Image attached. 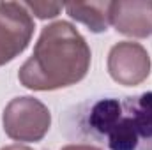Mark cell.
<instances>
[{
	"mask_svg": "<svg viewBox=\"0 0 152 150\" xmlns=\"http://www.w3.org/2000/svg\"><path fill=\"white\" fill-rule=\"evenodd\" d=\"M92 53L85 37L69 21L41 30L32 57L20 67L18 79L28 90L50 92L80 83L90 69Z\"/></svg>",
	"mask_w": 152,
	"mask_h": 150,
	"instance_id": "obj_1",
	"label": "cell"
},
{
	"mask_svg": "<svg viewBox=\"0 0 152 150\" xmlns=\"http://www.w3.org/2000/svg\"><path fill=\"white\" fill-rule=\"evenodd\" d=\"M5 134L14 141H41L51 125V113L46 104L32 95H20L9 101L2 115Z\"/></svg>",
	"mask_w": 152,
	"mask_h": 150,
	"instance_id": "obj_2",
	"label": "cell"
},
{
	"mask_svg": "<svg viewBox=\"0 0 152 150\" xmlns=\"http://www.w3.org/2000/svg\"><path fill=\"white\" fill-rule=\"evenodd\" d=\"M34 28V18L23 2H0V67L27 50Z\"/></svg>",
	"mask_w": 152,
	"mask_h": 150,
	"instance_id": "obj_3",
	"label": "cell"
},
{
	"mask_svg": "<svg viewBox=\"0 0 152 150\" xmlns=\"http://www.w3.org/2000/svg\"><path fill=\"white\" fill-rule=\"evenodd\" d=\"M108 73L124 87H136L151 74V57L140 42L120 41L108 53Z\"/></svg>",
	"mask_w": 152,
	"mask_h": 150,
	"instance_id": "obj_4",
	"label": "cell"
},
{
	"mask_svg": "<svg viewBox=\"0 0 152 150\" xmlns=\"http://www.w3.org/2000/svg\"><path fill=\"white\" fill-rule=\"evenodd\" d=\"M110 25L118 34L145 39L152 36V0L112 2Z\"/></svg>",
	"mask_w": 152,
	"mask_h": 150,
	"instance_id": "obj_5",
	"label": "cell"
},
{
	"mask_svg": "<svg viewBox=\"0 0 152 150\" xmlns=\"http://www.w3.org/2000/svg\"><path fill=\"white\" fill-rule=\"evenodd\" d=\"M122 108L133 127L136 150H152V92L124 97Z\"/></svg>",
	"mask_w": 152,
	"mask_h": 150,
	"instance_id": "obj_6",
	"label": "cell"
},
{
	"mask_svg": "<svg viewBox=\"0 0 152 150\" xmlns=\"http://www.w3.org/2000/svg\"><path fill=\"white\" fill-rule=\"evenodd\" d=\"M66 12L83 23L90 32L101 34L106 32L110 27V14H112V2H69L64 5Z\"/></svg>",
	"mask_w": 152,
	"mask_h": 150,
	"instance_id": "obj_7",
	"label": "cell"
},
{
	"mask_svg": "<svg viewBox=\"0 0 152 150\" xmlns=\"http://www.w3.org/2000/svg\"><path fill=\"white\" fill-rule=\"evenodd\" d=\"M23 4L30 11V14H36L39 20H51L58 16V12L64 9V4L58 2H23Z\"/></svg>",
	"mask_w": 152,
	"mask_h": 150,
	"instance_id": "obj_8",
	"label": "cell"
},
{
	"mask_svg": "<svg viewBox=\"0 0 152 150\" xmlns=\"http://www.w3.org/2000/svg\"><path fill=\"white\" fill-rule=\"evenodd\" d=\"M60 150H103L96 145H88V143H76V145H66Z\"/></svg>",
	"mask_w": 152,
	"mask_h": 150,
	"instance_id": "obj_9",
	"label": "cell"
},
{
	"mask_svg": "<svg viewBox=\"0 0 152 150\" xmlns=\"http://www.w3.org/2000/svg\"><path fill=\"white\" fill-rule=\"evenodd\" d=\"M0 150H34V149H30V147H27V145L16 143V145H7V147H4V149H0Z\"/></svg>",
	"mask_w": 152,
	"mask_h": 150,
	"instance_id": "obj_10",
	"label": "cell"
}]
</instances>
